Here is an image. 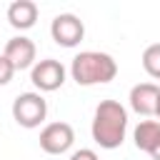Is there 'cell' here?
<instances>
[{
    "instance_id": "6da1fadb",
    "label": "cell",
    "mask_w": 160,
    "mask_h": 160,
    "mask_svg": "<svg viewBox=\"0 0 160 160\" xmlns=\"http://www.w3.org/2000/svg\"><path fill=\"white\" fill-rule=\"evenodd\" d=\"M90 132L100 148H105V150L120 148L125 140V132H128V110L118 100H100L95 108V115H92Z\"/></svg>"
},
{
    "instance_id": "7a4b0ae2",
    "label": "cell",
    "mask_w": 160,
    "mask_h": 160,
    "mask_svg": "<svg viewBox=\"0 0 160 160\" xmlns=\"http://www.w3.org/2000/svg\"><path fill=\"white\" fill-rule=\"evenodd\" d=\"M70 75L78 85L90 88V85H105L115 80L118 75V62L112 55L100 52V50H82L72 58L70 62Z\"/></svg>"
},
{
    "instance_id": "3957f363",
    "label": "cell",
    "mask_w": 160,
    "mask_h": 160,
    "mask_svg": "<svg viewBox=\"0 0 160 160\" xmlns=\"http://www.w3.org/2000/svg\"><path fill=\"white\" fill-rule=\"evenodd\" d=\"M48 115V102L40 92H20L15 100H12V120L20 125V128H38L42 125Z\"/></svg>"
},
{
    "instance_id": "277c9868",
    "label": "cell",
    "mask_w": 160,
    "mask_h": 160,
    "mask_svg": "<svg viewBox=\"0 0 160 160\" xmlns=\"http://www.w3.org/2000/svg\"><path fill=\"white\" fill-rule=\"evenodd\" d=\"M65 65L55 58H45V60H35V65L30 68V80L40 92H52L58 88H62L65 82Z\"/></svg>"
},
{
    "instance_id": "5b68a950",
    "label": "cell",
    "mask_w": 160,
    "mask_h": 160,
    "mask_svg": "<svg viewBox=\"0 0 160 160\" xmlns=\"http://www.w3.org/2000/svg\"><path fill=\"white\" fill-rule=\"evenodd\" d=\"M50 35H52V40H55L60 48H75V45H80L82 38H85V25H82V20H80L78 15H72V12H60V15H55L52 22H50Z\"/></svg>"
},
{
    "instance_id": "8992f818",
    "label": "cell",
    "mask_w": 160,
    "mask_h": 160,
    "mask_svg": "<svg viewBox=\"0 0 160 160\" xmlns=\"http://www.w3.org/2000/svg\"><path fill=\"white\" fill-rule=\"evenodd\" d=\"M75 142V130L70 122H48L40 130V148L48 155H62L72 148Z\"/></svg>"
},
{
    "instance_id": "52a82bcc",
    "label": "cell",
    "mask_w": 160,
    "mask_h": 160,
    "mask_svg": "<svg viewBox=\"0 0 160 160\" xmlns=\"http://www.w3.org/2000/svg\"><path fill=\"white\" fill-rule=\"evenodd\" d=\"M2 55L10 60V65H12L15 72H18V70H28V68L35 65L38 48H35V42H32L30 38H25V35H15V38H10V40L5 42Z\"/></svg>"
},
{
    "instance_id": "ba28073f",
    "label": "cell",
    "mask_w": 160,
    "mask_h": 160,
    "mask_svg": "<svg viewBox=\"0 0 160 160\" xmlns=\"http://www.w3.org/2000/svg\"><path fill=\"white\" fill-rule=\"evenodd\" d=\"M158 95H160V88L155 82H138L130 88V108L138 112V115H155V108H158Z\"/></svg>"
},
{
    "instance_id": "9c48e42d",
    "label": "cell",
    "mask_w": 160,
    "mask_h": 160,
    "mask_svg": "<svg viewBox=\"0 0 160 160\" xmlns=\"http://www.w3.org/2000/svg\"><path fill=\"white\" fill-rule=\"evenodd\" d=\"M38 20V5L32 0H15L8 5V22L15 30H30Z\"/></svg>"
},
{
    "instance_id": "30bf717a",
    "label": "cell",
    "mask_w": 160,
    "mask_h": 160,
    "mask_svg": "<svg viewBox=\"0 0 160 160\" xmlns=\"http://www.w3.org/2000/svg\"><path fill=\"white\" fill-rule=\"evenodd\" d=\"M132 140H135L138 150L150 155L155 150V145L160 142V122L158 120H140L138 128L132 130Z\"/></svg>"
},
{
    "instance_id": "8fae6325",
    "label": "cell",
    "mask_w": 160,
    "mask_h": 160,
    "mask_svg": "<svg viewBox=\"0 0 160 160\" xmlns=\"http://www.w3.org/2000/svg\"><path fill=\"white\" fill-rule=\"evenodd\" d=\"M142 68L150 78L160 80V42H152L142 50Z\"/></svg>"
},
{
    "instance_id": "7c38bea8",
    "label": "cell",
    "mask_w": 160,
    "mask_h": 160,
    "mask_svg": "<svg viewBox=\"0 0 160 160\" xmlns=\"http://www.w3.org/2000/svg\"><path fill=\"white\" fill-rule=\"evenodd\" d=\"M12 75H15V68H12L10 60L0 52V85H8V82L12 80Z\"/></svg>"
},
{
    "instance_id": "4fadbf2b",
    "label": "cell",
    "mask_w": 160,
    "mask_h": 160,
    "mask_svg": "<svg viewBox=\"0 0 160 160\" xmlns=\"http://www.w3.org/2000/svg\"><path fill=\"white\" fill-rule=\"evenodd\" d=\"M68 160H98V152L90 150V148H80V150H75Z\"/></svg>"
},
{
    "instance_id": "5bb4252c",
    "label": "cell",
    "mask_w": 160,
    "mask_h": 160,
    "mask_svg": "<svg viewBox=\"0 0 160 160\" xmlns=\"http://www.w3.org/2000/svg\"><path fill=\"white\" fill-rule=\"evenodd\" d=\"M150 158H152V160H160V142H158V145H155V150H152V152H150Z\"/></svg>"
},
{
    "instance_id": "9a60e30c",
    "label": "cell",
    "mask_w": 160,
    "mask_h": 160,
    "mask_svg": "<svg viewBox=\"0 0 160 160\" xmlns=\"http://www.w3.org/2000/svg\"><path fill=\"white\" fill-rule=\"evenodd\" d=\"M155 115H158V122H160V95H158V108H155Z\"/></svg>"
}]
</instances>
